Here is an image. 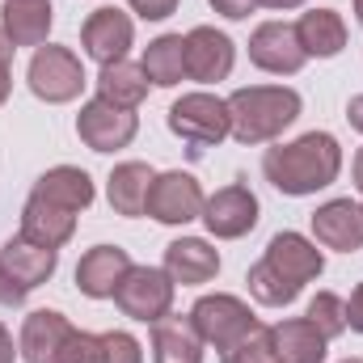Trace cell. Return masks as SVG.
<instances>
[{"label":"cell","instance_id":"cell-4","mask_svg":"<svg viewBox=\"0 0 363 363\" xmlns=\"http://www.w3.org/2000/svg\"><path fill=\"white\" fill-rule=\"evenodd\" d=\"M30 93L47 106H64V101H77L85 89V68L77 60L72 47H55V43H43L30 60Z\"/></svg>","mask_w":363,"mask_h":363},{"label":"cell","instance_id":"cell-36","mask_svg":"<svg viewBox=\"0 0 363 363\" xmlns=\"http://www.w3.org/2000/svg\"><path fill=\"white\" fill-rule=\"evenodd\" d=\"M347 123H351L355 131H363V93H355V97L347 101Z\"/></svg>","mask_w":363,"mask_h":363},{"label":"cell","instance_id":"cell-26","mask_svg":"<svg viewBox=\"0 0 363 363\" xmlns=\"http://www.w3.org/2000/svg\"><path fill=\"white\" fill-rule=\"evenodd\" d=\"M140 68H144L148 85L174 89L182 77H186V43H182V34H161V38H152V43L144 47Z\"/></svg>","mask_w":363,"mask_h":363},{"label":"cell","instance_id":"cell-41","mask_svg":"<svg viewBox=\"0 0 363 363\" xmlns=\"http://www.w3.org/2000/svg\"><path fill=\"white\" fill-rule=\"evenodd\" d=\"M258 4H262V9H283V13H287V9H300L304 0H258Z\"/></svg>","mask_w":363,"mask_h":363},{"label":"cell","instance_id":"cell-44","mask_svg":"<svg viewBox=\"0 0 363 363\" xmlns=\"http://www.w3.org/2000/svg\"><path fill=\"white\" fill-rule=\"evenodd\" d=\"M359 207H363V203H359Z\"/></svg>","mask_w":363,"mask_h":363},{"label":"cell","instance_id":"cell-34","mask_svg":"<svg viewBox=\"0 0 363 363\" xmlns=\"http://www.w3.org/2000/svg\"><path fill=\"white\" fill-rule=\"evenodd\" d=\"M211 9H216L220 17H228V21H245V17L258 9V0H211Z\"/></svg>","mask_w":363,"mask_h":363},{"label":"cell","instance_id":"cell-42","mask_svg":"<svg viewBox=\"0 0 363 363\" xmlns=\"http://www.w3.org/2000/svg\"><path fill=\"white\" fill-rule=\"evenodd\" d=\"M355 17H359V26H363V0H355Z\"/></svg>","mask_w":363,"mask_h":363},{"label":"cell","instance_id":"cell-21","mask_svg":"<svg viewBox=\"0 0 363 363\" xmlns=\"http://www.w3.org/2000/svg\"><path fill=\"white\" fill-rule=\"evenodd\" d=\"M274 334V363H325L330 338L308 317H287L271 325Z\"/></svg>","mask_w":363,"mask_h":363},{"label":"cell","instance_id":"cell-38","mask_svg":"<svg viewBox=\"0 0 363 363\" xmlns=\"http://www.w3.org/2000/svg\"><path fill=\"white\" fill-rule=\"evenodd\" d=\"M13 51H17V47H13V43H9V34L0 30V68H13Z\"/></svg>","mask_w":363,"mask_h":363},{"label":"cell","instance_id":"cell-6","mask_svg":"<svg viewBox=\"0 0 363 363\" xmlns=\"http://www.w3.org/2000/svg\"><path fill=\"white\" fill-rule=\"evenodd\" d=\"M186 317H190V325L199 330L203 347H216V351H224L228 342H237V338L258 321V317H254V308H250L241 296H233V291L199 296V300H194V308H190Z\"/></svg>","mask_w":363,"mask_h":363},{"label":"cell","instance_id":"cell-3","mask_svg":"<svg viewBox=\"0 0 363 363\" xmlns=\"http://www.w3.org/2000/svg\"><path fill=\"white\" fill-rule=\"evenodd\" d=\"M169 131L194 144V148H216L233 135V118H228V101L216 93H182L169 106Z\"/></svg>","mask_w":363,"mask_h":363},{"label":"cell","instance_id":"cell-24","mask_svg":"<svg viewBox=\"0 0 363 363\" xmlns=\"http://www.w3.org/2000/svg\"><path fill=\"white\" fill-rule=\"evenodd\" d=\"M152 363H203V338L190 317H161L152 325Z\"/></svg>","mask_w":363,"mask_h":363},{"label":"cell","instance_id":"cell-22","mask_svg":"<svg viewBox=\"0 0 363 363\" xmlns=\"http://www.w3.org/2000/svg\"><path fill=\"white\" fill-rule=\"evenodd\" d=\"M296 38H300V47H304V55L313 60H334V55H342V47H347V21H342V13H334V9H308V13H300V21H296Z\"/></svg>","mask_w":363,"mask_h":363},{"label":"cell","instance_id":"cell-16","mask_svg":"<svg viewBox=\"0 0 363 363\" xmlns=\"http://www.w3.org/2000/svg\"><path fill=\"white\" fill-rule=\"evenodd\" d=\"M131 267L135 262H131L127 250H118V245H93V250L81 254V262H77V287L89 300H114L123 274L131 271Z\"/></svg>","mask_w":363,"mask_h":363},{"label":"cell","instance_id":"cell-13","mask_svg":"<svg viewBox=\"0 0 363 363\" xmlns=\"http://www.w3.org/2000/svg\"><path fill=\"white\" fill-rule=\"evenodd\" d=\"M262 262L274 274H283L287 283H296L300 291H304V283H313L317 274L325 271V254L317 250V241H308L304 233H291V228L274 233L267 254H262Z\"/></svg>","mask_w":363,"mask_h":363},{"label":"cell","instance_id":"cell-7","mask_svg":"<svg viewBox=\"0 0 363 363\" xmlns=\"http://www.w3.org/2000/svg\"><path fill=\"white\" fill-rule=\"evenodd\" d=\"M258 211H262L258 194L245 182H233V186H220L216 194H207L199 220L207 224V233L216 241H237V237H245V233L258 228Z\"/></svg>","mask_w":363,"mask_h":363},{"label":"cell","instance_id":"cell-23","mask_svg":"<svg viewBox=\"0 0 363 363\" xmlns=\"http://www.w3.org/2000/svg\"><path fill=\"white\" fill-rule=\"evenodd\" d=\"M30 194H38V199H47V203H60V207H68V211H85L93 207V199H97V186L85 169H77V165H55V169H47L43 178L34 182V190Z\"/></svg>","mask_w":363,"mask_h":363},{"label":"cell","instance_id":"cell-43","mask_svg":"<svg viewBox=\"0 0 363 363\" xmlns=\"http://www.w3.org/2000/svg\"><path fill=\"white\" fill-rule=\"evenodd\" d=\"M342 363H363V359H342Z\"/></svg>","mask_w":363,"mask_h":363},{"label":"cell","instance_id":"cell-29","mask_svg":"<svg viewBox=\"0 0 363 363\" xmlns=\"http://www.w3.org/2000/svg\"><path fill=\"white\" fill-rule=\"evenodd\" d=\"M245 283H250V296H254L258 304H267V308H287V304L300 296V287L287 283L283 274H274L267 262H254L250 274H245Z\"/></svg>","mask_w":363,"mask_h":363},{"label":"cell","instance_id":"cell-32","mask_svg":"<svg viewBox=\"0 0 363 363\" xmlns=\"http://www.w3.org/2000/svg\"><path fill=\"white\" fill-rule=\"evenodd\" d=\"M101 347H106V363H144L140 338L127 334V330H106L101 334Z\"/></svg>","mask_w":363,"mask_h":363},{"label":"cell","instance_id":"cell-20","mask_svg":"<svg viewBox=\"0 0 363 363\" xmlns=\"http://www.w3.org/2000/svg\"><path fill=\"white\" fill-rule=\"evenodd\" d=\"M51 21H55L51 0H4V9H0V30L9 34L13 47L38 51L51 34Z\"/></svg>","mask_w":363,"mask_h":363},{"label":"cell","instance_id":"cell-35","mask_svg":"<svg viewBox=\"0 0 363 363\" xmlns=\"http://www.w3.org/2000/svg\"><path fill=\"white\" fill-rule=\"evenodd\" d=\"M347 330L363 334V283L351 291V300H347Z\"/></svg>","mask_w":363,"mask_h":363},{"label":"cell","instance_id":"cell-8","mask_svg":"<svg viewBox=\"0 0 363 363\" xmlns=\"http://www.w3.org/2000/svg\"><path fill=\"white\" fill-rule=\"evenodd\" d=\"M203 186L194 174H182V169H169V174H157L152 186H148V203H144V216H152L157 224H190L203 216Z\"/></svg>","mask_w":363,"mask_h":363},{"label":"cell","instance_id":"cell-28","mask_svg":"<svg viewBox=\"0 0 363 363\" xmlns=\"http://www.w3.org/2000/svg\"><path fill=\"white\" fill-rule=\"evenodd\" d=\"M220 363H274V334L271 325L254 321L237 342H228L220 351Z\"/></svg>","mask_w":363,"mask_h":363},{"label":"cell","instance_id":"cell-31","mask_svg":"<svg viewBox=\"0 0 363 363\" xmlns=\"http://www.w3.org/2000/svg\"><path fill=\"white\" fill-rule=\"evenodd\" d=\"M60 363H106V347H101V334L89 330H72V338L64 342Z\"/></svg>","mask_w":363,"mask_h":363},{"label":"cell","instance_id":"cell-33","mask_svg":"<svg viewBox=\"0 0 363 363\" xmlns=\"http://www.w3.org/2000/svg\"><path fill=\"white\" fill-rule=\"evenodd\" d=\"M127 4H131V13L144 17V21H165L169 13H178V0H127Z\"/></svg>","mask_w":363,"mask_h":363},{"label":"cell","instance_id":"cell-25","mask_svg":"<svg viewBox=\"0 0 363 363\" xmlns=\"http://www.w3.org/2000/svg\"><path fill=\"white\" fill-rule=\"evenodd\" d=\"M152 165L144 161H123L114 165V174L106 182V199L118 216H144V203H148V186H152Z\"/></svg>","mask_w":363,"mask_h":363},{"label":"cell","instance_id":"cell-9","mask_svg":"<svg viewBox=\"0 0 363 363\" xmlns=\"http://www.w3.org/2000/svg\"><path fill=\"white\" fill-rule=\"evenodd\" d=\"M140 131V118L135 110H123V106H110L106 97H89L77 114V135L81 144L93 152H118L135 140Z\"/></svg>","mask_w":363,"mask_h":363},{"label":"cell","instance_id":"cell-17","mask_svg":"<svg viewBox=\"0 0 363 363\" xmlns=\"http://www.w3.org/2000/svg\"><path fill=\"white\" fill-rule=\"evenodd\" d=\"M55 267H60V250H43V245L26 241L21 233L0 245V271L9 274V283H17L26 296H30L38 283H47V279L55 274Z\"/></svg>","mask_w":363,"mask_h":363},{"label":"cell","instance_id":"cell-12","mask_svg":"<svg viewBox=\"0 0 363 363\" xmlns=\"http://www.w3.org/2000/svg\"><path fill=\"white\" fill-rule=\"evenodd\" d=\"M81 47L101 68L118 64L135 47V21L123 9H93L89 17H85V26H81Z\"/></svg>","mask_w":363,"mask_h":363},{"label":"cell","instance_id":"cell-18","mask_svg":"<svg viewBox=\"0 0 363 363\" xmlns=\"http://www.w3.org/2000/svg\"><path fill=\"white\" fill-rule=\"evenodd\" d=\"M72 233H77V211H68L60 203H47L38 194L26 199V207H21V237L26 241H34L43 250H60V245L72 241Z\"/></svg>","mask_w":363,"mask_h":363},{"label":"cell","instance_id":"cell-5","mask_svg":"<svg viewBox=\"0 0 363 363\" xmlns=\"http://www.w3.org/2000/svg\"><path fill=\"white\" fill-rule=\"evenodd\" d=\"M174 291H178V283L165 274V267H131L114 291V304L123 308V317L157 325L161 317L174 313Z\"/></svg>","mask_w":363,"mask_h":363},{"label":"cell","instance_id":"cell-10","mask_svg":"<svg viewBox=\"0 0 363 363\" xmlns=\"http://www.w3.org/2000/svg\"><path fill=\"white\" fill-rule=\"evenodd\" d=\"M186 43V77L199 81V85H216V81H228L233 77V64H237V43L216 30V26H194L182 34Z\"/></svg>","mask_w":363,"mask_h":363},{"label":"cell","instance_id":"cell-30","mask_svg":"<svg viewBox=\"0 0 363 363\" xmlns=\"http://www.w3.org/2000/svg\"><path fill=\"white\" fill-rule=\"evenodd\" d=\"M330 342L334 338H342L347 334V300L342 296H334V291H317L313 300H308V313H304Z\"/></svg>","mask_w":363,"mask_h":363},{"label":"cell","instance_id":"cell-37","mask_svg":"<svg viewBox=\"0 0 363 363\" xmlns=\"http://www.w3.org/2000/svg\"><path fill=\"white\" fill-rule=\"evenodd\" d=\"M17 355H21V351L13 347V334H9V330L0 325V363H13V359H17Z\"/></svg>","mask_w":363,"mask_h":363},{"label":"cell","instance_id":"cell-14","mask_svg":"<svg viewBox=\"0 0 363 363\" xmlns=\"http://www.w3.org/2000/svg\"><path fill=\"white\" fill-rule=\"evenodd\" d=\"M72 321L55 308H34L26 321H21V338H17V351L26 363H60L64 342L72 338Z\"/></svg>","mask_w":363,"mask_h":363},{"label":"cell","instance_id":"cell-27","mask_svg":"<svg viewBox=\"0 0 363 363\" xmlns=\"http://www.w3.org/2000/svg\"><path fill=\"white\" fill-rule=\"evenodd\" d=\"M97 97H106L110 106L135 110V106L148 97V77H144V68H140V64H127V60L106 64V68L97 72Z\"/></svg>","mask_w":363,"mask_h":363},{"label":"cell","instance_id":"cell-39","mask_svg":"<svg viewBox=\"0 0 363 363\" xmlns=\"http://www.w3.org/2000/svg\"><path fill=\"white\" fill-rule=\"evenodd\" d=\"M351 178H355V190L363 194V148L355 152V161H351Z\"/></svg>","mask_w":363,"mask_h":363},{"label":"cell","instance_id":"cell-1","mask_svg":"<svg viewBox=\"0 0 363 363\" xmlns=\"http://www.w3.org/2000/svg\"><path fill=\"white\" fill-rule=\"evenodd\" d=\"M262 174L279 194L304 199L325 186H334L342 174V144L330 131H304L287 144H274L262 157Z\"/></svg>","mask_w":363,"mask_h":363},{"label":"cell","instance_id":"cell-40","mask_svg":"<svg viewBox=\"0 0 363 363\" xmlns=\"http://www.w3.org/2000/svg\"><path fill=\"white\" fill-rule=\"evenodd\" d=\"M9 89H13V68H0V106L9 101Z\"/></svg>","mask_w":363,"mask_h":363},{"label":"cell","instance_id":"cell-2","mask_svg":"<svg viewBox=\"0 0 363 363\" xmlns=\"http://www.w3.org/2000/svg\"><path fill=\"white\" fill-rule=\"evenodd\" d=\"M224 101H228V118H233V140H241V144L279 140L300 118V106H304L300 93L287 85H250Z\"/></svg>","mask_w":363,"mask_h":363},{"label":"cell","instance_id":"cell-19","mask_svg":"<svg viewBox=\"0 0 363 363\" xmlns=\"http://www.w3.org/2000/svg\"><path fill=\"white\" fill-rule=\"evenodd\" d=\"M165 274L182 283V287H199V283H211L220 274V250H211L203 237H178L165 245Z\"/></svg>","mask_w":363,"mask_h":363},{"label":"cell","instance_id":"cell-15","mask_svg":"<svg viewBox=\"0 0 363 363\" xmlns=\"http://www.w3.org/2000/svg\"><path fill=\"white\" fill-rule=\"evenodd\" d=\"M313 237L325 250L355 254L363 250V207L351 199H330L313 211Z\"/></svg>","mask_w":363,"mask_h":363},{"label":"cell","instance_id":"cell-11","mask_svg":"<svg viewBox=\"0 0 363 363\" xmlns=\"http://www.w3.org/2000/svg\"><path fill=\"white\" fill-rule=\"evenodd\" d=\"M250 64L271 77H296L308 64V55L296 38V21H262L250 34Z\"/></svg>","mask_w":363,"mask_h":363}]
</instances>
